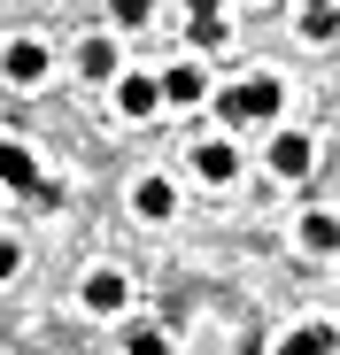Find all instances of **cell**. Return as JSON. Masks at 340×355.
<instances>
[{
  "label": "cell",
  "mask_w": 340,
  "mask_h": 355,
  "mask_svg": "<svg viewBox=\"0 0 340 355\" xmlns=\"http://www.w3.org/2000/svg\"><path fill=\"white\" fill-rule=\"evenodd\" d=\"M302 248H309V255H332V248H340V216L309 209V216H302Z\"/></svg>",
  "instance_id": "cell-9"
},
{
  "label": "cell",
  "mask_w": 340,
  "mask_h": 355,
  "mask_svg": "<svg viewBox=\"0 0 340 355\" xmlns=\"http://www.w3.org/2000/svg\"><path fill=\"white\" fill-rule=\"evenodd\" d=\"M0 70H8V85H39L46 78V46L39 39H16L8 54H0Z\"/></svg>",
  "instance_id": "cell-2"
},
{
  "label": "cell",
  "mask_w": 340,
  "mask_h": 355,
  "mask_svg": "<svg viewBox=\"0 0 340 355\" xmlns=\"http://www.w3.org/2000/svg\"><path fill=\"white\" fill-rule=\"evenodd\" d=\"M0 186H8V193H39V162L16 139H0Z\"/></svg>",
  "instance_id": "cell-4"
},
{
  "label": "cell",
  "mask_w": 340,
  "mask_h": 355,
  "mask_svg": "<svg viewBox=\"0 0 340 355\" xmlns=\"http://www.w3.org/2000/svg\"><path fill=\"white\" fill-rule=\"evenodd\" d=\"M16 270H24V248L8 240V232H0V278H16Z\"/></svg>",
  "instance_id": "cell-17"
},
{
  "label": "cell",
  "mask_w": 340,
  "mask_h": 355,
  "mask_svg": "<svg viewBox=\"0 0 340 355\" xmlns=\"http://www.w3.org/2000/svg\"><path fill=\"white\" fill-rule=\"evenodd\" d=\"M108 16L132 31V24H147V16H155V0H108Z\"/></svg>",
  "instance_id": "cell-15"
},
{
  "label": "cell",
  "mask_w": 340,
  "mask_h": 355,
  "mask_svg": "<svg viewBox=\"0 0 340 355\" xmlns=\"http://www.w3.org/2000/svg\"><path fill=\"white\" fill-rule=\"evenodd\" d=\"M155 93H162V101H178V108H186V101H201L209 85H201V70H194V62H178V70H162V78H155Z\"/></svg>",
  "instance_id": "cell-8"
},
{
  "label": "cell",
  "mask_w": 340,
  "mask_h": 355,
  "mask_svg": "<svg viewBox=\"0 0 340 355\" xmlns=\"http://www.w3.org/2000/svg\"><path fill=\"white\" fill-rule=\"evenodd\" d=\"M186 16H224V0H186Z\"/></svg>",
  "instance_id": "cell-18"
},
{
  "label": "cell",
  "mask_w": 340,
  "mask_h": 355,
  "mask_svg": "<svg viewBox=\"0 0 340 355\" xmlns=\"http://www.w3.org/2000/svg\"><path fill=\"white\" fill-rule=\"evenodd\" d=\"M278 108H287V85H278V78H248V85H224V93H216V116H224V124H271Z\"/></svg>",
  "instance_id": "cell-1"
},
{
  "label": "cell",
  "mask_w": 340,
  "mask_h": 355,
  "mask_svg": "<svg viewBox=\"0 0 340 355\" xmlns=\"http://www.w3.org/2000/svg\"><path fill=\"white\" fill-rule=\"evenodd\" d=\"M309 162H317V147H309L302 132H278V139H271V170H278V178H309Z\"/></svg>",
  "instance_id": "cell-3"
},
{
  "label": "cell",
  "mask_w": 340,
  "mask_h": 355,
  "mask_svg": "<svg viewBox=\"0 0 340 355\" xmlns=\"http://www.w3.org/2000/svg\"><path fill=\"white\" fill-rule=\"evenodd\" d=\"M302 31H309V39H332V31H340V8H332V0H317V8L302 16Z\"/></svg>",
  "instance_id": "cell-13"
},
{
  "label": "cell",
  "mask_w": 340,
  "mask_h": 355,
  "mask_svg": "<svg viewBox=\"0 0 340 355\" xmlns=\"http://www.w3.org/2000/svg\"><path fill=\"white\" fill-rule=\"evenodd\" d=\"M194 46H224V16H194Z\"/></svg>",
  "instance_id": "cell-16"
},
{
  "label": "cell",
  "mask_w": 340,
  "mask_h": 355,
  "mask_svg": "<svg viewBox=\"0 0 340 355\" xmlns=\"http://www.w3.org/2000/svg\"><path fill=\"white\" fill-rule=\"evenodd\" d=\"M124 355H170V340H162V332H155V324H139V332H132V340H124Z\"/></svg>",
  "instance_id": "cell-14"
},
{
  "label": "cell",
  "mask_w": 340,
  "mask_h": 355,
  "mask_svg": "<svg viewBox=\"0 0 340 355\" xmlns=\"http://www.w3.org/2000/svg\"><path fill=\"white\" fill-rule=\"evenodd\" d=\"M124 293H132V286H124V270H93V278H85V309H101V317H108V309H124Z\"/></svg>",
  "instance_id": "cell-6"
},
{
  "label": "cell",
  "mask_w": 340,
  "mask_h": 355,
  "mask_svg": "<svg viewBox=\"0 0 340 355\" xmlns=\"http://www.w3.org/2000/svg\"><path fill=\"white\" fill-rule=\"evenodd\" d=\"M201 178H209V186H232V178H240V155H232V139H201Z\"/></svg>",
  "instance_id": "cell-5"
},
{
  "label": "cell",
  "mask_w": 340,
  "mask_h": 355,
  "mask_svg": "<svg viewBox=\"0 0 340 355\" xmlns=\"http://www.w3.org/2000/svg\"><path fill=\"white\" fill-rule=\"evenodd\" d=\"M117 108H124V116H155V108H162L155 78H124V85H117Z\"/></svg>",
  "instance_id": "cell-10"
},
{
  "label": "cell",
  "mask_w": 340,
  "mask_h": 355,
  "mask_svg": "<svg viewBox=\"0 0 340 355\" xmlns=\"http://www.w3.org/2000/svg\"><path fill=\"white\" fill-rule=\"evenodd\" d=\"M132 209H139L147 224H162L170 209H178V193H170V186H162V178H139V186H132Z\"/></svg>",
  "instance_id": "cell-7"
},
{
  "label": "cell",
  "mask_w": 340,
  "mask_h": 355,
  "mask_svg": "<svg viewBox=\"0 0 340 355\" xmlns=\"http://www.w3.org/2000/svg\"><path fill=\"white\" fill-rule=\"evenodd\" d=\"M278 355H332V324H302L278 340Z\"/></svg>",
  "instance_id": "cell-11"
},
{
  "label": "cell",
  "mask_w": 340,
  "mask_h": 355,
  "mask_svg": "<svg viewBox=\"0 0 340 355\" xmlns=\"http://www.w3.org/2000/svg\"><path fill=\"white\" fill-rule=\"evenodd\" d=\"M309 8H317V0H309Z\"/></svg>",
  "instance_id": "cell-19"
},
{
  "label": "cell",
  "mask_w": 340,
  "mask_h": 355,
  "mask_svg": "<svg viewBox=\"0 0 340 355\" xmlns=\"http://www.w3.org/2000/svg\"><path fill=\"white\" fill-rule=\"evenodd\" d=\"M78 62H85V78L101 85V78H117V46H108V39H85V54H78Z\"/></svg>",
  "instance_id": "cell-12"
}]
</instances>
